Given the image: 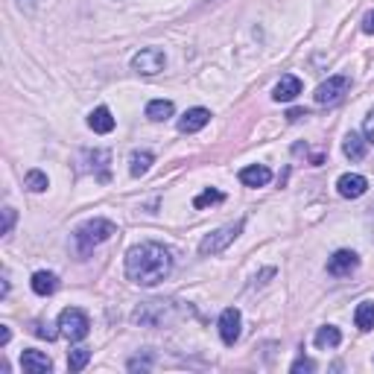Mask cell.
I'll return each mask as SVG.
<instances>
[{
	"label": "cell",
	"instance_id": "cell-8",
	"mask_svg": "<svg viewBox=\"0 0 374 374\" xmlns=\"http://www.w3.org/2000/svg\"><path fill=\"white\" fill-rule=\"evenodd\" d=\"M243 333V316L237 307H225L222 316H220V336L225 345H234Z\"/></svg>",
	"mask_w": 374,
	"mask_h": 374
},
{
	"label": "cell",
	"instance_id": "cell-32",
	"mask_svg": "<svg viewBox=\"0 0 374 374\" xmlns=\"http://www.w3.org/2000/svg\"><path fill=\"white\" fill-rule=\"evenodd\" d=\"M9 340H12V330H9V325H0V348H4V345H9Z\"/></svg>",
	"mask_w": 374,
	"mask_h": 374
},
{
	"label": "cell",
	"instance_id": "cell-14",
	"mask_svg": "<svg viewBox=\"0 0 374 374\" xmlns=\"http://www.w3.org/2000/svg\"><path fill=\"white\" fill-rule=\"evenodd\" d=\"M298 94H301V79L293 76V74H287V76H281V82L275 85L272 100H275V102H290V100H295Z\"/></svg>",
	"mask_w": 374,
	"mask_h": 374
},
{
	"label": "cell",
	"instance_id": "cell-16",
	"mask_svg": "<svg viewBox=\"0 0 374 374\" xmlns=\"http://www.w3.org/2000/svg\"><path fill=\"white\" fill-rule=\"evenodd\" d=\"M152 161H155V155H152L149 149H135V152L129 155V173L135 175V179H140V175L149 173Z\"/></svg>",
	"mask_w": 374,
	"mask_h": 374
},
{
	"label": "cell",
	"instance_id": "cell-35",
	"mask_svg": "<svg viewBox=\"0 0 374 374\" xmlns=\"http://www.w3.org/2000/svg\"><path fill=\"white\" fill-rule=\"evenodd\" d=\"M9 295V272L4 269V287H0V298H6Z\"/></svg>",
	"mask_w": 374,
	"mask_h": 374
},
{
	"label": "cell",
	"instance_id": "cell-33",
	"mask_svg": "<svg viewBox=\"0 0 374 374\" xmlns=\"http://www.w3.org/2000/svg\"><path fill=\"white\" fill-rule=\"evenodd\" d=\"M363 32H368V35H374V12H368V15L363 18Z\"/></svg>",
	"mask_w": 374,
	"mask_h": 374
},
{
	"label": "cell",
	"instance_id": "cell-13",
	"mask_svg": "<svg viewBox=\"0 0 374 374\" xmlns=\"http://www.w3.org/2000/svg\"><path fill=\"white\" fill-rule=\"evenodd\" d=\"M240 182L246 187H266L272 182V170L263 167V164H252V167H243L240 170Z\"/></svg>",
	"mask_w": 374,
	"mask_h": 374
},
{
	"label": "cell",
	"instance_id": "cell-5",
	"mask_svg": "<svg viewBox=\"0 0 374 374\" xmlns=\"http://www.w3.org/2000/svg\"><path fill=\"white\" fill-rule=\"evenodd\" d=\"M59 330H62L65 340L79 342L88 336V330H91V322H88V316L79 307H65L59 313Z\"/></svg>",
	"mask_w": 374,
	"mask_h": 374
},
{
	"label": "cell",
	"instance_id": "cell-9",
	"mask_svg": "<svg viewBox=\"0 0 374 374\" xmlns=\"http://www.w3.org/2000/svg\"><path fill=\"white\" fill-rule=\"evenodd\" d=\"M360 266V258L357 252H348V248H340V252H333L328 258V272L336 275V278H342V275H351L354 269Z\"/></svg>",
	"mask_w": 374,
	"mask_h": 374
},
{
	"label": "cell",
	"instance_id": "cell-4",
	"mask_svg": "<svg viewBox=\"0 0 374 374\" xmlns=\"http://www.w3.org/2000/svg\"><path fill=\"white\" fill-rule=\"evenodd\" d=\"M243 220H237V222H231V225H222V228H217V231H211V234H205L202 237V243H199V255H220V252H225V248L234 243L240 234H243Z\"/></svg>",
	"mask_w": 374,
	"mask_h": 374
},
{
	"label": "cell",
	"instance_id": "cell-20",
	"mask_svg": "<svg viewBox=\"0 0 374 374\" xmlns=\"http://www.w3.org/2000/svg\"><path fill=\"white\" fill-rule=\"evenodd\" d=\"M173 102L170 100H152L149 105H147V117L149 120H155V123H164V120H170L173 117Z\"/></svg>",
	"mask_w": 374,
	"mask_h": 374
},
{
	"label": "cell",
	"instance_id": "cell-30",
	"mask_svg": "<svg viewBox=\"0 0 374 374\" xmlns=\"http://www.w3.org/2000/svg\"><path fill=\"white\" fill-rule=\"evenodd\" d=\"M290 371H293V374H301V371H316V363H313V360H307V357H301V360H295V363L290 366Z\"/></svg>",
	"mask_w": 374,
	"mask_h": 374
},
{
	"label": "cell",
	"instance_id": "cell-31",
	"mask_svg": "<svg viewBox=\"0 0 374 374\" xmlns=\"http://www.w3.org/2000/svg\"><path fill=\"white\" fill-rule=\"evenodd\" d=\"M15 4H18V9H24L29 15V12H35V4H39V0H15Z\"/></svg>",
	"mask_w": 374,
	"mask_h": 374
},
{
	"label": "cell",
	"instance_id": "cell-18",
	"mask_svg": "<svg viewBox=\"0 0 374 374\" xmlns=\"http://www.w3.org/2000/svg\"><path fill=\"white\" fill-rule=\"evenodd\" d=\"M366 147H368V140L363 135H357V132H351L345 138V144H342V149H345V155L351 158V161H363V158H366Z\"/></svg>",
	"mask_w": 374,
	"mask_h": 374
},
{
	"label": "cell",
	"instance_id": "cell-34",
	"mask_svg": "<svg viewBox=\"0 0 374 374\" xmlns=\"http://www.w3.org/2000/svg\"><path fill=\"white\" fill-rule=\"evenodd\" d=\"M301 117H307V112H301V109H290V112H287V120H290V123H298Z\"/></svg>",
	"mask_w": 374,
	"mask_h": 374
},
{
	"label": "cell",
	"instance_id": "cell-24",
	"mask_svg": "<svg viewBox=\"0 0 374 374\" xmlns=\"http://www.w3.org/2000/svg\"><path fill=\"white\" fill-rule=\"evenodd\" d=\"M88 360H91V351H88V348H74L67 354V368L70 371H82L88 366Z\"/></svg>",
	"mask_w": 374,
	"mask_h": 374
},
{
	"label": "cell",
	"instance_id": "cell-10",
	"mask_svg": "<svg viewBox=\"0 0 374 374\" xmlns=\"http://www.w3.org/2000/svg\"><path fill=\"white\" fill-rule=\"evenodd\" d=\"M336 190H340V196H345V199H360L368 190V182H366V175L345 173V175H340V182H336Z\"/></svg>",
	"mask_w": 374,
	"mask_h": 374
},
{
	"label": "cell",
	"instance_id": "cell-12",
	"mask_svg": "<svg viewBox=\"0 0 374 374\" xmlns=\"http://www.w3.org/2000/svg\"><path fill=\"white\" fill-rule=\"evenodd\" d=\"M21 368L29 371V374H47V371H53V360L44 351H24L21 354Z\"/></svg>",
	"mask_w": 374,
	"mask_h": 374
},
{
	"label": "cell",
	"instance_id": "cell-7",
	"mask_svg": "<svg viewBox=\"0 0 374 374\" xmlns=\"http://www.w3.org/2000/svg\"><path fill=\"white\" fill-rule=\"evenodd\" d=\"M348 88H351V79L340 74V76H330L328 82L319 85L313 97H316L319 105H333V102H340V100L348 94Z\"/></svg>",
	"mask_w": 374,
	"mask_h": 374
},
{
	"label": "cell",
	"instance_id": "cell-6",
	"mask_svg": "<svg viewBox=\"0 0 374 374\" xmlns=\"http://www.w3.org/2000/svg\"><path fill=\"white\" fill-rule=\"evenodd\" d=\"M164 65H167V56H164L161 47H144V50H138L132 56V70H135V74H144V76L161 74Z\"/></svg>",
	"mask_w": 374,
	"mask_h": 374
},
{
	"label": "cell",
	"instance_id": "cell-26",
	"mask_svg": "<svg viewBox=\"0 0 374 374\" xmlns=\"http://www.w3.org/2000/svg\"><path fill=\"white\" fill-rule=\"evenodd\" d=\"M32 333L39 336V340H47V342H50V340H56V336H59L62 330H53V328L44 325V322H35V325H32Z\"/></svg>",
	"mask_w": 374,
	"mask_h": 374
},
{
	"label": "cell",
	"instance_id": "cell-21",
	"mask_svg": "<svg viewBox=\"0 0 374 374\" xmlns=\"http://www.w3.org/2000/svg\"><path fill=\"white\" fill-rule=\"evenodd\" d=\"M340 342H342L340 328L325 325V328H319V330H316V345H319V348H336Z\"/></svg>",
	"mask_w": 374,
	"mask_h": 374
},
{
	"label": "cell",
	"instance_id": "cell-15",
	"mask_svg": "<svg viewBox=\"0 0 374 374\" xmlns=\"http://www.w3.org/2000/svg\"><path fill=\"white\" fill-rule=\"evenodd\" d=\"M88 126H91L97 135H109V132H114V117L105 105H100V109H94L88 114Z\"/></svg>",
	"mask_w": 374,
	"mask_h": 374
},
{
	"label": "cell",
	"instance_id": "cell-11",
	"mask_svg": "<svg viewBox=\"0 0 374 374\" xmlns=\"http://www.w3.org/2000/svg\"><path fill=\"white\" fill-rule=\"evenodd\" d=\"M208 120H211V112H208V109H190V112H185L182 120H179V132H182V135H193V132L205 129Z\"/></svg>",
	"mask_w": 374,
	"mask_h": 374
},
{
	"label": "cell",
	"instance_id": "cell-23",
	"mask_svg": "<svg viewBox=\"0 0 374 374\" xmlns=\"http://www.w3.org/2000/svg\"><path fill=\"white\" fill-rule=\"evenodd\" d=\"M82 155L88 158V161H94L91 167H100V170H102V175H100V179H102V182H105V179H109V173H105V167H109V161H112V155H109V149H85Z\"/></svg>",
	"mask_w": 374,
	"mask_h": 374
},
{
	"label": "cell",
	"instance_id": "cell-22",
	"mask_svg": "<svg viewBox=\"0 0 374 374\" xmlns=\"http://www.w3.org/2000/svg\"><path fill=\"white\" fill-rule=\"evenodd\" d=\"M24 187L32 190V193H44V190L50 187L47 173H41V170H29V173L24 175Z\"/></svg>",
	"mask_w": 374,
	"mask_h": 374
},
{
	"label": "cell",
	"instance_id": "cell-3",
	"mask_svg": "<svg viewBox=\"0 0 374 374\" xmlns=\"http://www.w3.org/2000/svg\"><path fill=\"white\" fill-rule=\"evenodd\" d=\"M117 234V225L109 220H88L74 231V243L79 248V255H91L97 246H102L105 240H112Z\"/></svg>",
	"mask_w": 374,
	"mask_h": 374
},
{
	"label": "cell",
	"instance_id": "cell-2",
	"mask_svg": "<svg viewBox=\"0 0 374 374\" xmlns=\"http://www.w3.org/2000/svg\"><path fill=\"white\" fill-rule=\"evenodd\" d=\"M179 316V307L175 301H164V298H149V301H140L132 313V322L140 328H164L170 325L173 319Z\"/></svg>",
	"mask_w": 374,
	"mask_h": 374
},
{
	"label": "cell",
	"instance_id": "cell-28",
	"mask_svg": "<svg viewBox=\"0 0 374 374\" xmlns=\"http://www.w3.org/2000/svg\"><path fill=\"white\" fill-rule=\"evenodd\" d=\"M15 217H18V213H15V208H4V228H0V234H12V225H15Z\"/></svg>",
	"mask_w": 374,
	"mask_h": 374
},
{
	"label": "cell",
	"instance_id": "cell-27",
	"mask_svg": "<svg viewBox=\"0 0 374 374\" xmlns=\"http://www.w3.org/2000/svg\"><path fill=\"white\" fill-rule=\"evenodd\" d=\"M126 368H129V371H149V368H152V354H147V357H135V360H129Z\"/></svg>",
	"mask_w": 374,
	"mask_h": 374
},
{
	"label": "cell",
	"instance_id": "cell-1",
	"mask_svg": "<svg viewBox=\"0 0 374 374\" xmlns=\"http://www.w3.org/2000/svg\"><path fill=\"white\" fill-rule=\"evenodd\" d=\"M173 272V252L161 243H140L126 252V278L138 287H155Z\"/></svg>",
	"mask_w": 374,
	"mask_h": 374
},
{
	"label": "cell",
	"instance_id": "cell-29",
	"mask_svg": "<svg viewBox=\"0 0 374 374\" xmlns=\"http://www.w3.org/2000/svg\"><path fill=\"white\" fill-rule=\"evenodd\" d=\"M363 135H366V140L374 147V109L366 114V123H363Z\"/></svg>",
	"mask_w": 374,
	"mask_h": 374
},
{
	"label": "cell",
	"instance_id": "cell-17",
	"mask_svg": "<svg viewBox=\"0 0 374 374\" xmlns=\"http://www.w3.org/2000/svg\"><path fill=\"white\" fill-rule=\"evenodd\" d=\"M29 283H32V293L35 295H53V293L59 290V278L53 275V272H35Z\"/></svg>",
	"mask_w": 374,
	"mask_h": 374
},
{
	"label": "cell",
	"instance_id": "cell-25",
	"mask_svg": "<svg viewBox=\"0 0 374 374\" xmlns=\"http://www.w3.org/2000/svg\"><path fill=\"white\" fill-rule=\"evenodd\" d=\"M225 199V196L220 193V190H213V187H208V190H202L199 196H196V199H193V208H208V205H220Z\"/></svg>",
	"mask_w": 374,
	"mask_h": 374
},
{
	"label": "cell",
	"instance_id": "cell-19",
	"mask_svg": "<svg viewBox=\"0 0 374 374\" xmlns=\"http://www.w3.org/2000/svg\"><path fill=\"white\" fill-rule=\"evenodd\" d=\"M354 325L360 330H374V301H360L354 310Z\"/></svg>",
	"mask_w": 374,
	"mask_h": 374
}]
</instances>
